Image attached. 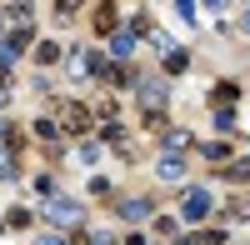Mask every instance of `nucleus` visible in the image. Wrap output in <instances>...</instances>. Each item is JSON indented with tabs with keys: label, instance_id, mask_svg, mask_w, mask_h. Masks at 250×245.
Listing matches in <instances>:
<instances>
[{
	"label": "nucleus",
	"instance_id": "1",
	"mask_svg": "<svg viewBox=\"0 0 250 245\" xmlns=\"http://www.w3.org/2000/svg\"><path fill=\"white\" fill-rule=\"evenodd\" d=\"M205 215H210V190L190 185V190L180 195V220H190V225H195V220H205Z\"/></svg>",
	"mask_w": 250,
	"mask_h": 245
},
{
	"label": "nucleus",
	"instance_id": "2",
	"mask_svg": "<svg viewBox=\"0 0 250 245\" xmlns=\"http://www.w3.org/2000/svg\"><path fill=\"white\" fill-rule=\"evenodd\" d=\"M55 125H65V135H85V130H90V110L70 100V105L60 110V120H55Z\"/></svg>",
	"mask_w": 250,
	"mask_h": 245
},
{
	"label": "nucleus",
	"instance_id": "3",
	"mask_svg": "<svg viewBox=\"0 0 250 245\" xmlns=\"http://www.w3.org/2000/svg\"><path fill=\"white\" fill-rule=\"evenodd\" d=\"M135 85H140V105H145V110H165L170 90H165L160 80H135Z\"/></svg>",
	"mask_w": 250,
	"mask_h": 245
},
{
	"label": "nucleus",
	"instance_id": "4",
	"mask_svg": "<svg viewBox=\"0 0 250 245\" xmlns=\"http://www.w3.org/2000/svg\"><path fill=\"white\" fill-rule=\"evenodd\" d=\"M50 220H55V225H75V220H80V205H75L70 195H55V200H50Z\"/></svg>",
	"mask_w": 250,
	"mask_h": 245
},
{
	"label": "nucleus",
	"instance_id": "5",
	"mask_svg": "<svg viewBox=\"0 0 250 245\" xmlns=\"http://www.w3.org/2000/svg\"><path fill=\"white\" fill-rule=\"evenodd\" d=\"M155 175H160V180H185V155H180V150H165L160 165H155Z\"/></svg>",
	"mask_w": 250,
	"mask_h": 245
},
{
	"label": "nucleus",
	"instance_id": "6",
	"mask_svg": "<svg viewBox=\"0 0 250 245\" xmlns=\"http://www.w3.org/2000/svg\"><path fill=\"white\" fill-rule=\"evenodd\" d=\"M110 55H115V60H130V55H135V35H130V30H115V35H110Z\"/></svg>",
	"mask_w": 250,
	"mask_h": 245
},
{
	"label": "nucleus",
	"instance_id": "7",
	"mask_svg": "<svg viewBox=\"0 0 250 245\" xmlns=\"http://www.w3.org/2000/svg\"><path fill=\"white\" fill-rule=\"evenodd\" d=\"M120 215L130 225H140V220H150V200H120Z\"/></svg>",
	"mask_w": 250,
	"mask_h": 245
},
{
	"label": "nucleus",
	"instance_id": "8",
	"mask_svg": "<svg viewBox=\"0 0 250 245\" xmlns=\"http://www.w3.org/2000/svg\"><path fill=\"white\" fill-rule=\"evenodd\" d=\"M35 60H40V65H55V60H60V45H55V40H35Z\"/></svg>",
	"mask_w": 250,
	"mask_h": 245
},
{
	"label": "nucleus",
	"instance_id": "9",
	"mask_svg": "<svg viewBox=\"0 0 250 245\" xmlns=\"http://www.w3.org/2000/svg\"><path fill=\"white\" fill-rule=\"evenodd\" d=\"M185 65H190V55H185V50H175V45L165 50V75H180Z\"/></svg>",
	"mask_w": 250,
	"mask_h": 245
},
{
	"label": "nucleus",
	"instance_id": "10",
	"mask_svg": "<svg viewBox=\"0 0 250 245\" xmlns=\"http://www.w3.org/2000/svg\"><path fill=\"white\" fill-rule=\"evenodd\" d=\"M235 95H240V85H235V80H220V85H215V105H235Z\"/></svg>",
	"mask_w": 250,
	"mask_h": 245
},
{
	"label": "nucleus",
	"instance_id": "11",
	"mask_svg": "<svg viewBox=\"0 0 250 245\" xmlns=\"http://www.w3.org/2000/svg\"><path fill=\"white\" fill-rule=\"evenodd\" d=\"M95 30H100V35H105V30H115V5H110V0L95 10Z\"/></svg>",
	"mask_w": 250,
	"mask_h": 245
},
{
	"label": "nucleus",
	"instance_id": "12",
	"mask_svg": "<svg viewBox=\"0 0 250 245\" xmlns=\"http://www.w3.org/2000/svg\"><path fill=\"white\" fill-rule=\"evenodd\" d=\"M165 135V150H190V135L185 130H160Z\"/></svg>",
	"mask_w": 250,
	"mask_h": 245
},
{
	"label": "nucleus",
	"instance_id": "13",
	"mask_svg": "<svg viewBox=\"0 0 250 245\" xmlns=\"http://www.w3.org/2000/svg\"><path fill=\"white\" fill-rule=\"evenodd\" d=\"M100 140H110V145H120V140H125L120 120H100Z\"/></svg>",
	"mask_w": 250,
	"mask_h": 245
},
{
	"label": "nucleus",
	"instance_id": "14",
	"mask_svg": "<svg viewBox=\"0 0 250 245\" xmlns=\"http://www.w3.org/2000/svg\"><path fill=\"white\" fill-rule=\"evenodd\" d=\"M225 175H230V180H250V160H225V165H220Z\"/></svg>",
	"mask_w": 250,
	"mask_h": 245
},
{
	"label": "nucleus",
	"instance_id": "15",
	"mask_svg": "<svg viewBox=\"0 0 250 245\" xmlns=\"http://www.w3.org/2000/svg\"><path fill=\"white\" fill-rule=\"evenodd\" d=\"M35 135H40V140H50V145H55V140H60V125H55V120H35Z\"/></svg>",
	"mask_w": 250,
	"mask_h": 245
},
{
	"label": "nucleus",
	"instance_id": "16",
	"mask_svg": "<svg viewBox=\"0 0 250 245\" xmlns=\"http://www.w3.org/2000/svg\"><path fill=\"white\" fill-rule=\"evenodd\" d=\"M70 70L85 75V70H90V55H85V50H70Z\"/></svg>",
	"mask_w": 250,
	"mask_h": 245
},
{
	"label": "nucleus",
	"instance_id": "17",
	"mask_svg": "<svg viewBox=\"0 0 250 245\" xmlns=\"http://www.w3.org/2000/svg\"><path fill=\"white\" fill-rule=\"evenodd\" d=\"M230 125H235V110L220 105V110H215V130H230Z\"/></svg>",
	"mask_w": 250,
	"mask_h": 245
},
{
	"label": "nucleus",
	"instance_id": "18",
	"mask_svg": "<svg viewBox=\"0 0 250 245\" xmlns=\"http://www.w3.org/2000/svg\"><path fill=\"white\" fill-rule=\"evenodd\" d=\"M80 160H85V165H95V160H100V140H85V145H80Z\"/></svg>",
	"mask_w": 250,
	"mask_h": 245
},
{
	"label": "nucleus",
	"instance_id": "19",
	"mask_svg": "<svg viewBox=\"0 0 250 245\" xmlns=\"http://www.w3.org/2000/svg\"><path fill=\"white\" fill-rule=\"evenodd\" d=\"M75 10H80V0H55V15H60V20H70Z\"/></svg>",
	"mask_w": 250,
	"mask_h": 245
},
{
	"label": "nucleus",
	"instance_id": "20",
	"mask_svg": "<svg viewBox=\"0 0 250 245\" xmlns=\"http://www.w3.org/2000/svg\"><path fill=\"white\" fill-rule=\"evenodd\" d=\"M205 160H230V145H205Z\"/></svg>",
	"mask_w": 250,
	"mask_h": 245
},
{
	"label": "nucleus",
	"instance_id": "21",
	"mask_svg": "<svg viewBox=\"0 0 250 245\" xmlns=\"http://www.w3.org/2000/svg\"><path fill=\"white\" fill-rule=\"evenodd\" d=\"M175 15H185V20H195V0H175Z\"/></svg>",
	"mask_w": 250,
	"mask_h": 245
},
{
	"label": "nucleus",
	"instance_id": "22",
	"mask_svg": "<svg viewBox=\"0 0 250 245\" xmlns=\"http://www.w3.org/2000/svg\"><path fill=\"white\" fill-rule=\"evenodd\" d=\"M5 105H10V80L0 75V110H5Z\"/></svg>",
	"mask_w": 250,
	"mask_h": 245
},
{
	"label": "nucleus",
	"instance_id": "23",
	"mask_svg": "<svg viewBox=\"0 0 250 245\" xmlns=\"http://www.w3.org/2000/svg\"><path fill=\"white\" fill-rule=\"evenodd\" d=\"M40 245H65V240H60V235H45V240H40Z\"/></svg>",
	"mask_w": 250,
	"mask_h": 245
},
{
	"label": "nucleus",
	"instance_id": "24",
	"mask_svg": "<svg viewBox=\"0 0 250 245\" xmlns=\"http://www.w3.org/2000/svg\"><path fill=\"white\" fill-rule=\"evenodd\" d=\"M205 5H210V10H225V0H205Z\"/></svg>",
	"mask_w": 250,
	"mask_h": 245
},
{
	"label": "nucleus",
	"instance_id": "25",
	"mask_svg": "<svg viewBox=\"0 0 250 245\" xmlns=\"http://www.w3.org/2000/svg\"><path fill=\"white\" fill-rule=\"evenodd\" d=\"M125 245H145V235H130V240H125Z\"/></svg>",
	"mask_w": 250,
	"mask_h": 245
},
{
	"label": "nucleus",
	"instance_id": "26",
	"mask_svg": "<svg viewBox=\"0 0 250 245\" xmlns=\"http://www.w3.org/2000/svg\"><path fill=\"white\" fill-rule=\"evenodd\" d=\"M175 245H200V240H190V235H185V240H175Z\"/></svg>",
	"mask_w": 250,
	"mask_h": 245
},
{
	"label": "nucleus",
	"instance_id": "27",
	"mask_svg": "<svg viewBox=\"0 0 250 245\" xmlns=\"http://www.w3.org/2000/svg\"><path fill=\"white\" fill-rule=\"evenodd\" d=\"M85 245H110V240H100V235H95V240H85Z\"/></svg>",
	"mask_w": 250,
	"mask_h": 245
},
{
	"label": "nucleus",
	"instance_id": "28",
	"mask_svg": "<svg viewBox=\"0 0 250 245\" xmlns=\"http://www.w3.org/2000/svg\"><path fill=\"white\" fill-rule=\"evenodd\" d=\"M245 30H250V15H245Z\"/></svg>",
	"mask_w": 250,
	"mask_h": 245
}]
</instances>
